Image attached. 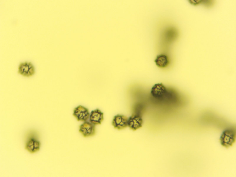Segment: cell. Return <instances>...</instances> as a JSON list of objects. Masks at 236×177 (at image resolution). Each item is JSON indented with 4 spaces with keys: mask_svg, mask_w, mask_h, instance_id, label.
Instances as JSON below:
<instances>
[{
    "mask_svg": "<svg viewBox=\"0 0 236 177\" xmlns=\"http://www.w3.org/2000/svg\"><path fill=\"white\" fill-rule=\"evenodd\" d=\"M104 113L98 109L92 110L89 117V121L94 125H100L104 120Z\"/></svg>",
    "mask_w": 236,
    "mask_h": 177,
    "instance_id": "obj_9",
    "label": "cell"
},
{
    "mask_svg": "<svg viewBox=\"0 0 236 177\" xmlns=\"http://www.w3.org/2000/svg\"><path fill=\"white\" fill-rule=\"evenodd\" d=\"M142 123L141 115L139 114L134 113L128 119V126L134 131L141 128Z\"/></svg>",
    "mask_w": 236,
    "mask_h": 177,
    "instance_id": "obj_6",
    "label": "cell"
},
{
    "mask_svg": "<svg viewBox=\"0 0 236 177\" xmlns=\"http://www.w3.org/2000/svg\"><path fill=\"white\" fill-rule=\"evenodd\" d=\"M90 114L88 109L82 105L75 108L73 115L78 121H86L89 118Z\"/></svg>",
    "mask_w": 236,
    "mask_h": 177,
    "instance_id": "obj_5",
    "label": "cell"
},
{
    "mask_svg": "<svg viewBox=\"0 0 236 177\" xmlns=\"http://www.w3.org/2000/svg\"><path fill=\"white\" fill-rule=\"evenodd\" d=\"M154 61L156 65L161 68H164L167 67L169 62L168 57L163 54L157 55Z\"/></svg>",
    "mask_w": 236,
    "mask_h": 177,
    "instance_id": "obj_10",
    "label": "cell"
},
{
    "mask_svg": "<svg viewBox=\"0 0 236 177\" xmlns=\"http://www.w3.org/2000/svg\"><path fill=\"white\" fill-rule=\"evenodd\" d=\"M150 93L152 95L158 100L163 99L166 95L167 91L162 83L155 84L152 88Z\"/></svg>",
    "mask_w": 236,
    "mask_h": 177,
    "instance_id": "obj_4",
    "label": "cell"
},
{
    "mask_svg": "<svg viewBox=\"0 0 236 177\" xmlns=\"http://www.w3.org/2000/svg\"><path fill=\"white\" fill-rule=\"evenodd\" d=\"M236 131L233 128L227 129L222 133L220 139V142L222 145L228 148L232 146L235 141Z\"/></svg>",
    "mask_w": 236,
    "mask_h": 177,
    "instance_id": "obj_2",
    "label": "cell"
},
{
    "mask_svg": "<svg viewBox=\"0 0 236 177\" xmlns=\"http://www.w3.org/2000/svg\"><path fill=\"white\" fill-rule=\"evenodd\" d=\"M17 72L22 76L30 77L35 74V69L34 66L30 62H20L18 66Z\"/></svg>",
    "mask_w": 236,
    "mask_h": 177,
    "instance_id": "obj_3",
    "label": "cell"
},
{
    "mask_svg": "<svg viewBox=\"0 0 236 177\" xmlns=\"http://www.w3.org/2000/svg\"><path fill=\"white\" fill-rule=\"evenodd\" d=\"M39 136L37 132L33 130L28 131L26 133L24 148L30 153H34L39 150L41 143Z\"/></svg>",
    "mask_w": 236,
    "mask_h": 177,
    "instance_id": "obj_1",
    "label": "cell"
},
{
    "mask_svg": "<svg viewBox=\"0 0 236 177\" xmlns=\"http://www.w3.org/2000/svg\"><path fill=\"white\" fill-rule=\"evenodd\" d=\"M128 118L124 115L118 114L115 115L112 122V125L115 129L120 130L127 126Z\"/></svg>",
    "mask_w": 236,
    "mask_h": 177,
    "instance_id": "obj_8",
    "label": "cell"
},
{
    "mask_svg": "<svg viewBox=\"0 0 236 177\" xmlns=\"http://www.w3.org/2000/svg\"><path fill=\"white\" fill-rule=\"evenodd\" d=\"M79 131L85 137L94 136L95 134V125L90 122L85 121L79 126Z\"/></svg>",
    "mask_w": 236,
    "mask_h": 177,
    "instance_id": "obj_7",
    "label": "cell"
}]
</instances>
